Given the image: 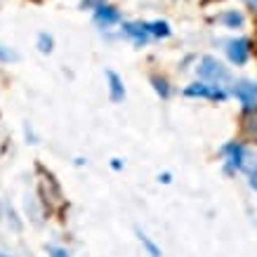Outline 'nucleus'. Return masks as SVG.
<instances>
[{
  "label": "nucleus",
  "mask_w": 257,
  "mask_h": 257,
  "mask_svg": "<svg viewBox=\"0 0 257 257\" xmlns=\"http://www.w3.org/2000/svg\"><path fill=\"white\" fill-rule=\"evenodd\" d=\"M184 94H187V97H201V99H215V101L226 99L224 90L219 85H215V83H208V80H203V83H191V85L184 90Z\"/></svg>",
  "instance_id": "f03ea898"
},
{
  "label": "nucleus",
  "mask_w": 257,
  "mask_h": 257,
  "mask_svg": "<svg viewBox=\"0 0 257 257\" xmlns=\"http://www.w3.org/2000/svg\"><path fill=\"white\" fill-rule=\"evenodd\" d=\"M245 3H248V5H250L252 10H257V0H245Z\"/></svg>",
  "instance_id": "f3484780"
},
{
  "label": "nucleus",
  "mask_w": 257,
  "mask_h": 257,
  "mask_svg": "<svg viewBox=\"0 0 257 257\" xmlns=\"http://www.w3.org/2000/svg\"><path fill=\"white\" fill-rule=\"evenodd\" d=\"M38 50H40V52H52V36L40 33V36H38Z\"/></svg>",
  "instance_id": "ddd939ff"
},
{
  "label": "nucleus",
  "mask_w": 257,
  "mask_h": 257,
  "mask_svg": "<svg viewBox=\"0 0 257 257\" xmlns=\"http://www.w3.org/2000/svg\"><path fill=\"white\" fill-rule=\"evenodd\" d=\"M245 133L257 137V116H245Z\"/></svg>",
  "instance_id": "4468645a"
},
{
  "label": "nucleus",
  "mask_w": 257,
  "mask_h": 257,
  "mask_svg": "<svg viewBox=\"0 0 257 257\" xmlns=\"http://www.w3.org/2000/svg\"><path fill=\"white\" fill-rule=\"evenodd\" d=\"M224 154H229V158H231V165H236V168L243 163V161H241V158H243V149L238 147V144H226V147H224Z\"/></svg>",
  "instance_id": "9d476101"
},
{
  "label": "nucleus",
  "mask_w": 257,
  "mask_h": 257,
  "mask_svg": "<svg viewBox=\"0 0 257 257\" xmlns=\"http://www.w3.org/2000/svg\"><path fill=\"white\" fill-rule=\"evenodd\" d=\"M250 187H252V189L257 191V170L252 172V175H250Z\"/></svg>",
  "instance_id": "dca6fc26"
},
{
  "label": "nucleus",
  "mask_w": 257,
  "mask_h": 257,
  "mask_svg": "<svg viewBox=\"0 0 257 257\" xmlns=\"http://www.w3.org/2000/svg\"><path fill=\"white\" fill-rule=\"evenodd\" d=\"M47 255L50 257H71L64 248H55V245H52V248H47Z\"/></svg>",
  "instance_id": "2eb2a0df"
},
{
  "label": "nucleus",
  "mask_w": 257,
  "mask_h": 257,
  "mask_svg": "<svg viewBox=\"0 0 257 257\" xmlns=\"http://www.w3.org/2000/svg\"><path fill=\"white\" fill-rule=\"evenodd\" d=\"M94 22L99 26H111V24L118 22V10L111 8V5H99L94 10Z\"/></svg>",
  "instance_id": "39448f33"
},
{
  "label": "nucleus",
  "mask_w": 257,
  "mask_h": 257,
  "mask_svg": "<svg viewBox=\"0 0 257 257\" xmlns=\"http://www.w3.org/2000/svg\"><path fill=\"white\" fill-rule=\"evenodd\" d=\"M0 257H8V255H3V252H0Z\"/></svg>",
  "instance_id": "a211bd4d"
},
{
  "label": "nucleus",
  "mask_w": 257,
  "mask_h": 257,
  "mask_svg": "<svg viewBox=\"0 0 257 257\" xmlns=\"http://www.w3.org/2000/svg\"><path fill=\"white\" fill-rule=\"evenodd\" d=\"M144 26H147V31L151 33V36H156V38H168V36H170V26L165 22H147Z\"/></svg>",
  "instance_id": "6e6552de"
},
{
  "label": "nucleus",
  "mask_w": 257,
  "mask_h": 257,
  "mask_svg": "<svg viewBox=\"0 0 257 257\" xmlns=\"http://www.w3.org/2000/svg\"><path fill=\"white\" fill-rule=\"evenodd\" d=\"M106 80H109L111 101H123L125 99V87H123L120 76H118V73H113V71H106Z\"/></svg>",
  "instance_id": "0eeeda50"
},
{
  "label": "nucleus",
  "mask_w": 257,
  "mask_h": 257,
  "mask_svg": "<svg viewBox=\"0 0 257 257\" xmlns=\"http://www.w3.org/2000/svg\"><path fill=\"white\" fill-rule=\"evenodd\" d=\"M234 94L238 97L241 104H245L248 109H255L257 106V83H250V80H238L234 85Z\"/></svg>",
  "instance_id": "7ed1b4c3"
},
{
  "label": "nucleus",
  "mask_w": 257,
  "mask_h": 257,
  "mask_svg": "<svg viewBox=\"0 0 257 257\" xmlns=\"http://www.w3.org/2000/svg\"><path fill=\"white\" fill-rule=\"evenodd\" d=\"M123 33L125 36H130V38L135 40V43H147V38L151 36V33L147 31V26L144 24H135V22H127V24H123Z\"/></svg>",
  "instance_id": "423d86ee"
},
{
  "label": "nucleus",
  "mask_w": 257,
  "mask_h": 257,
  "mask_svg": "<svg viewBox=\"0 0 257 257\" xmlns=\"http://www.w3.org/2000/svg\"><path fill=\"white\" fill-rule=\"evenodd\" d=\"M198 76L208 83H215V85H222L229 80V71L226 66H222V62H217L215 57H203L201 64H198Z\"/></svg>",
  "instance_id": "f257e3e1"
},
{
  "label": "nucleus",
  "mask_w": 257,
  "mask_h": 257,
  "mask_svg": "<svg viewBox=\"0 0 257 257\" xmlns=\"http://www.w3.org/2000/svg\"><path fill=\"white\" fill-rule=\"evenodd\" d=\"M226 55H229V59L234 64H245L250 55V40H245V38L231 40L229 47H226Z\"/></svg>",
  "instance_id": "20e7f679"
},
{
  "label": "nucleus",
  "mask_w": 257,
  "mask_h": 257,
  "mask_svg": "<svg viewBox=\"0 0 257 257\" xmlns=\"http://www.w3.org/2000/svg\"><path fill=\"white\" fill-rule=\"evenodd\" d=\"M137 236H140V241L144 243V248L149 250V255H151V257H161V250L156 248V243L151 241V238H149V236L144 234V231H137Z\"/></svg>",
  "instance_id": "9b49d317"
},
{
  "label": "nucleus",
  "mask_w": 257,
  "mask_h": 257,
  "mask_svg": "<svg viewBox=\"0 0 257 257\" xmlns=\"http://www.w3.org/2000/svg\"><path fill=\"white\" fill-rule=\"evenodd\" d=\"M151 83H154V90H156L161 97H168L170 94V87H168V80H163V78H151Z\"/></svg>",
  "instance_id": "f8f14e48"
},
{
  "label": "nucleus",
  "mask_w": 257,
  "mask_h": 257,
  "mask_svg": "<svg viewBox=\"0 0 257 257\" xmlns=\"http://www.w3.org/2000/svg\"><path fill=\"white\" fill-rule=\"evenodd\" d=\"M219 22L224 24V26H229V29H238V26H243V15L236 12V10H229V12H224V15L219 17Z\"/></svg>",
  "instance_id": "1a4fd4ad"
}]
</instances>
